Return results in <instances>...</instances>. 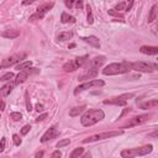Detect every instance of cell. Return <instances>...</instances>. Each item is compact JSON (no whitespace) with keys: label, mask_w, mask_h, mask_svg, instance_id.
<instances>
[{"label":"cell","mask_w":158,"mask_h":158,"mask_svg":"<svg viewBox=\"0 0 158 158\" xmlns=\"http://www.w3.org/2000/svg\"><path fill=\"white\" fill-rule=\"evenodd\" d=\"M104 117H105V114H104L103 110H100V109H90V110L85 111V113L82 115L80 122H82L83 126L89 127V126H93V125H95L96 122L101 121Z\"/></svg>","instance_id":"cell-1"},{"label":"cell","mask_w":158,"mask_h":158,"mask_svg":"<svg viewBox=\"0 0 158 158\" xmlns=\"http://www.w3.org/2000/svg\"><path fill=\"white\" fill-rule=\"evenodd\" d=\"M131 70V63L130 62H121V63H111L103 69V74L105 76H116Z\"/></svg>","instance_id":"cell-2"},{"label":"cell","mask_w":158,"mask_h":158,"mask_svg":"<svg viewBox=\"0 0 158 158\" xmlns=\"http://www.w3.org/2000/svg\"><path fill=\"white\" fill-rule=\"evenodd\" d=\"M153 150L152 145H147L143 147H138V148H130V150H124L121 152V157L128 158V157H137V156H146L148 153H151Z\"/></svg>","instance_id":"cell-3"},{"label":"cell","mask_w":158,"mask_h":158,"mask_svg":"<svg viewBox=\"0 0 158 158\" xmlns=\"http://www.w3.org/2000/svg\"><path fill=\"white\" fill-rule=\"evenodd\" d=\"M122 135V131H109V132H103V134H96L93 135L85 140H83L84 143H89V142H95V141H101V140H106V138H111L115 136H120Z\"/></svg>","instance_id":"cell-4"},{"label":"cell","mask_w":158,"mask_h":158,"mask_svg":"<svg viewBox=\"0 0 158 158\" xmlns=\"http://www.w3.org/2000/svg\"><path fill=\"white\" fill-rule=\"evenodd\" d=\"M157 68L156 64H151L147 62H134L131 63V69L136 70V72H141V73H152L154 69Z\"/></svg>","instance_id":"cell-5"},{"label":"cell","mask_w":158,"mask_h":158,"mask_svg":"<svg viewBox=\"0 0 158 158\" xmlns=\"http://www.w3.org/2000/svg\"><path fill=\"white\" fill-rule=\"evenodd\" d=\"M105 84L104 83V80H101V79H93V80H88V82H85V83H83V84H80V85H78L76 89H74V95H78L79 93H82V91H84V90H87V89H89V88H94V87H103Z\"/></svg>","instance_id":"cell-6"},{"label":"cell","mask_w":158,"mask_h":158,"mask_svg":"<svg viewBox=\"0 0 158 158\" xmlns=\"http://www.w3.org/2000/svg\"><path fill=\"white\" fill-rule=\"evenodd\" d=\"M53 7V3H46V4H42L37 7V10L35 14H32L30 16V20L31 21H35V20H41V19L45 17V15L47 14L51 9Z\"/></svg>","instance_id":"cell-7"},{"label":"cell","mask_w":158,"mask_h":158,"mask_svg":"<svg viewBox=\"0 0 158 158\" xmlns=\"http://www.w3.org/2000/svg\"><path fill=\"white\" fill-rule=\"evenodd\" d=\"M134 93H128V94H122L117 98L110 99V100H104L105 105H117V106H125L127 104V99L134 98Z\"/></svg>","instance_id":"cell-8"},{"label":"cell","mask_w":158,"mask_h":158,"mask_svg":"<svg viewBox=\"0 0 158 158\" xmlns=\"http://www.w3.org/2000/svg\"><path fill=\"white\" fill-rule=\"evenodd\" d=\"M26 57V53H16V54H13L10 57H7L6 59H4L0 64V68H7V67H11L14 64L19 63L20 61H22L24 58Z\"/></svg>","instance_id":"cell-9"},{"label":"cell","mask_w":158,"mask_h":158,"mask_svg":"<svg viewBox=\"0 0 158 158\" xmlns=\"http://www.w3.org/2000/svg\"><path fill=\"white\" fill-rule=\"evenodd\" d=\"M57 136H59V131H58V128H57V127L53 126V127L48 128L47 131H46V132L43 134V136L41 137V142H42V143L48 142V141L53 140V138H56Z\"/></svg>","instance_id":"cell-10"},{"label":"cell","mask_w":158,"mask_h":158,"mask_svg":"<svg viewBox=\"0 0 158 158\" xmlns=\"http://www.w3.org/2000/svg\"><path fill=\"white\" fill-rule=\"evenodd\" d=\"M150 117H151V115H150V114L135 116V117H132L131 120H130V122H127V124H126V126H128V127H132V126L141 125V124H143V122L148 121V120H150Z\"/></svg>","instance_id":"cell-11"},{"label":"cell","mask_w":158,"mask_h":158,"mask_svg":"<svg viewBox=\"0 0 158 158\" xmlns=\"http://www.w3.org/2000/svg\"><path fill=\"white\" fill-rule=\"evenodd\" d=\"M98 74V69H94V68H88L83 74H80V76L78 77V80H89V79H93L95 78Z\"/></svg>","instance_id":"cell-12"},{"label":"cell","mask_w":158,"mask_h":158,"mask_svg":"<svg viewBox=\"0 0 158 158\" xmlns=\"http://www.w3.org/2000/svg\"><path fill=\"white\" fill-rule=\"evenodd\" d=\"M104 63H105V57H104V56H99V57L93 58L89 62V67L90 68H94V69H99Z\"/></svg>","instance_id":"cell-13"},{"label":"cell","mask_w":158,"mask_h":158,"mask_svg":"<svg viewBox=\"0 0 158 158\" xmlns=\"http://www.w3.org/2000/svg\"><path fill=\"white\" fill-rule=\"evenodd\" d=\"M82 40L89 43L90 46H93V47H95V48H99L100 47V41L96 36H88V37H82Z\"/></svg>","instance_id":"cell-14"},{"label":"cell","mask_w":158,"mask_h":158,"mask_svg":"<svg viewBox=\"0 0 158 158\" xmlns=\"http://www.w3.org/2000/svg\"><path fill=\"white\" fill-rule=\"evenodd\" d=\"M29 70L27 69H25V70H20V73L17 74V77H16V79H15V83L14 84L15 85H19V84H21V83H24L27 78H29Z\"/></svg>","instance_id":"cell-15"},{"label":"cell","mask_w":158,"mask_h":158,"mask_svg":"<svg viewBox=\"0 0 158 158\" xmlns=\"http://www.w3.org/2000/svg\"><path fill=\"white\" fill-rule=\"evenodd\" d=\"M141 53L143 54H148V56H153L158 53V47H154V46H142L140 48Z\"/></svg>","instance_id":"cell-16"},{"label":"cell","mask_w":158,"mask_h":158,"mask_svg":"<svg viewBox=\"0 0 158 158\" xmlns=\"http://www.w3.org/2000/svg\"><path fill=\"white\" fill-rule=\"evenodd\" d=\"M1 36L4 37V39H10V40H13V39H16V37L20 36V31H19V30H5L1 33Z\"/></svg>","instance_id":"cell-17"},{"label":"cell","mask_w":158,"mask_h":158,"mask_svg":"<svg viewBox=\"0 0 158 158\" xmlns=\"http://www.w3.org/2000/svg\"><path fill=\"white\" fill-rule=\"evenodd\" d=\"M14 85L15 84H11V83H7V84H5L1 89H0V96H7L11 93Z\"/></svg>","instance_id":"cell-18"},{"label":"cell","mask_w":158,"mask_h":158,"mask_svg":"<svg viewBox=\"0 0 158 158\" xmlns=\"http://www.w3.org/2000/svg\"><path fill=\"white\" fill-rule=\"evenodd\" d=\"M85 109H87V106H85V105L73 108V109H70V111H69V115H70L72 117H76V116H78V115H80V114H82Z\"/></svg>","instance_id":"cell-19"},{"label":"cell","mask_w":158,"mask_h":158,"mask_svg":"<svg viewBox=\"0 0 158 158\" xmlns=\"http://www.w3.org/2000/svg\"><path fill=\"white\" fill-rule=\"evenodd\" d=\"M61 21H62V24H73V22H76V19H74L72 15H69V14H67V13H62V15H61Z\"/></svg>","instance_id":"cell-20"},{"label":"cell","mask_w":158,"mask_h":158,"mask_svg":"<svg viewBox=\"0 0 158 158\" xmlns=\"http://www.w3.org/2000/svg\"><path fill=\"white\" fill-rule=\"evenodd\" d=\"M157 105H158V100L153 99L151 101H146V103L141 104L140 108L143 109V110H146V109H154V108H157Z\"/></svg>","instance_id":"cell-21"},{"label":"cell","mask_w":158,"mask_h":158,"mask_svg":"<svg viewBox=\"0 0 158 158\" xmlns=\"http://www.w3.org/2000/svg\"><path fill=\"white\" fill-rule=\"evenodd\" d=\"M63 69L66 72H74V70L78 69V67H77V64L74 62H67V63H64Z\"/></svg>","instance_id":"cell-22"},{"label":"cell","mask_w":158,"mask_h":158,"mask_svg":"<svg viewBox=\"0 0 158 158\" xmlns=\"http://www.w3.org/2000/svg\"><path fill=\"white\" fill-rule=\"evenodd\" d=\"M87 62H88V56H83V57H78V58H76V61H74V63L77 64V67H78V68L84 67Z\"/></svg>","instance_id":"cell-23"},{"label":"cell","mask_w":158,"mask_h":158,"mask_svg":"<svg viewBox=\"0 0 158 158\" xmlns=\"http://www.w3.org/2000/svg\"><path fill=\"white\" fill-rule=\"evenodd\" d=\"M72 37H73V33L69 32V31H67V32H61V33L58 35V41H61V42L68 41V40L72 39Z\"/></svg>","instance_id":"cell-24"},{"label":"cell","mask_w":158,"mask_h":158,"mask_svg":"<svg viewBox=\"0 0 158 158\" xmlns=\"http://www.w3.org/2000/svg\"><path fill=\"white\" fill-rule=\"evenodd\" d=\"M157 17V5H153L150 10V15H148V22H153Z\"/></svg>","instance_id":"cell-25"},{"label":"cell","mask_w":158,"mask_h":158,"mask_svg":"<svg viewBox=\"0 0 158 158\" xmlns=\"http://www.w3.org/2000/svg\"><path fill=\"white\" fill-rule=\"evenodd\" d=\"M31 66H32V62L31 61H25V62H22V63L19 64V66L16 67V69L17 70H25L27 68H30Z\"/></svg>","instance_id":"cell-26"},{"label":"cell","mask_w":158,"mask_h":158,"mask_svg":"<svg viewBox=\"0 0 158 158\" xmlns=\"http://www.w3.org/2000/svg\"><path fill=\"white\" fill-rule=\"evenodd\" d=\"M83 152H84V148H83V147H78V148H76V150L70 153V158H78V157H80L83 154Z\"/></svg>","instance_id":"cell-27"},{"label":"cell","mask_w":158,"mask_h":158,"mask_svg":"<svg viewBox=\"0 0 158 158\" xmlns=\"http://www.w3.org/2000/svg\"><path fill=\"white\" fill-rule=\"evenodd\" d=\"M14 78V73L9 72V73H5L3 74L1 77H0V82H6V80H11Z\"/></svg>","instance_id":"cell-28"},{"label":"cell","mask_w":158,"mask_h":158,"mask_svg":"<svg viewBox=\"0 0 158 158\" xmlns=\"http://www.w3.org/2000/svg\"><path fill=\"white\" fill-rule=\"evenodd\" d=\"M25 99H26V110L30 113V111L32 110V105H31V100L29 98V91L25 93Z\"/></svg>","instance_id":"cell-29"},{"label":"cell","mask_w":158,"mask_h":158,"mask_svg":"<svg viewBox=\"0 0 158 158\" xmlns=\"http://www.w3.org/2000/svg\"><path fill=\"white\" fill-rule=\"evenodd\" d=\"M69 143H70V140H69V138H64V140H61L57 145H56V147H57V148H62V147L68 146Z\"/></svg>","instance_id":"cell-30"},{"label":"cell","mask_w":158,"mask_h":158,"mask_svg":"<svg viewBox=\"0 0 158 158\" xmlns=\"http://www.w3.org/2000/svg\"><path fill=\"white\" fill-rule=\"evenodd\" d=\"M10 117L14 120V121H20V120L22 119V115L20 113H11L10 114Z\"/></svg>","instance_id":"cell-31"},{"label":"cell","mask_w":158,"mask_h":158,"mask_svg":"<svg viewBox=\"0 0 158 158\" xmlns=\"http://www.w3.org/2000/svg\"><path fill=\"white\" fill-rule=\"evenodd\" d=\"M125 7H126V3H125V1H121L120 4H117V5L115 6L114 10H116V11H121V10H125Z\"/></svg>","instance_id":"cell-32"},{"label":"cell","mask_w":158,"mask_h":158,"mask_svg":"<svg viewBox=\"0 0 158 158\" xmlns=\"http://www.w3.org/2000/svg\"><path fill=\"white\" fill-rule=\"evenodd\" d=\"M87 9H88V22L93 24V22H94V17H93V14H91V9H90L89 5L87 6Z\"/></svg>","instance_id":"cell-33"},{"label":"cell","mask_w":158,"mask_h":158,"mask_svg":"<svg viewBox=\"0 0 158 158\" xmlns=\"http://www.w3.org/2000/svg\"><path fill=\"white\" fill-rule=\"evenodd\" d=\"M30 130H31V125H25V126L21 128V135H27Z\"/></svg>","instance_id":"cell-34"},{"label":"cell","mask_w":158,"mask_h":158,"mask_svg":"<svg viewBox=\"0 0 158 158\" xmlns=\"http://www.w3.org/2000/svg\"><path fill=\"white\" fill-rule=\"evenodd\" d=\"M109 15H113V16H117V17H124V14H121L120 11H115V10H109Z\"/></svg>","instance_id":"cell-35"},{"label":"cell","mask_w":158,"mask_h":158,"mask_svg":"<svg viewBox=\"0 0 158 158\" xmlns=\"http://www.w3.org/2000/svg\"><path fill=\"white\" fill-rule=\"evenodd\" d=\"M13 141H14V143H15L16 146H20V145H21V138L19 137V135H14V136H13Z\"/></svg>","instance_id":"cell-36"},{"label":"cell","mask_w":158,"mask_h":158,"mask_svg":"<svg viewBox=\"0 0 158 158\" xmlns=\"http://www.w3.org/2000/svg\"><path fill=\"white\" fill-rule=\"evenodd\" d=\"M5 145H6V138L3 137V138H1V141H0V153L4 152V150H5Z\"/></svg>","instance_id":"cell-37"},{"label":"cell","mask_w":158,"mask_h":158,"mask_svg":"<svg viewBox=\"0 0 158 158\" xmlns=\"http://www.w3.org/2000/svg\"><path fill=\"white\" fill-rule=\"evenodd\" d=\"M47 116H48V114H47V113H43L42 115H40L39 117H37V119H36V122H40V121H43V120H45L46 117H47Z\"/></svg>","instance_id":"cell-38"},{"label":"cell","mask_w":158,"mask_h":158,"mask_svg":"<svg viewBox=\"0 0 158 158\" xmlns=\"http://www.w3.org/2000/svg\"><path fill=\"white\" fill-rule=\"evenodd\" d=\"M74 1H76V0H64V4H66V6L67 7H73L74 6Z\"/></svg>","instance_id":"cell-39"},{"label":"cell","mask_w":158,"mask_h":158,"mask_svg":"<svg viewBox=\"0 0 158 158\" xmlns=\"http://www.w3.org/2000/svg\"><path fill=\"white\" fill-rule=\"evenodd\" d=\"M132 5H134V0H128V3L126 4V7H125V11H130V10H131Z\"/></svg>","instance_id":"cell-40"},{"label":"cell","mask_w":158,"mask_h":158,"mask_svg":"<svg viewBox=\"0 0 158 158\" xmlns=\"http://www.w3.org/2000/svg\"><path fill=\"white\" fill-rule=\"evenodd\" d=\"M5 110V103L3 101V99H0V111H4Z\"/></svg>","instance_id":"cell-41"},{"label":"cell","mask_w":158,"mask_h":158,"mask_svg":"<svg viewBox=\"0 0 158 158\" xmlns=\"http://www.w3.org/2000/svg\"><path fill=\"white\" fill-rule=\"evenodd\" d=\"M32 3H35V0H24V1H22V5H30V4H32Z\"/></svg>","instance_id":"cell-42"},{"label":"cell","mask_w":158,"mask_h":158,"mask_svg":"<svg viewBox=\"0 0 158 158\" xmlns=\"http://www.w3.org/2000/svg\"><path fill=\"white\" fill-rule=\"evenodd\" d=\"M61 156H62V153H61L59 151H54V152L52 153V157H53V158H56V157H61Z\"/></svg>","instance_id":"cell-43"},{"label":"cell","mask_w":158,"mask_h":158,"mask_svg":"<svg viewBox=\"0 0 158 158\" xmlns=\"http://www.w3.org/2000/svg\"><path fill=\"white\" fill-rule=\"evenodd\" d=\"M76 1H77V7L82 9L83 7V0H76Z\"/></svg>","instance_id":"cell-44"},{"label":"cell","mask_w":158,"mask_h":158,"mask_svg":"<svg viewBox=\"0 0 158 158\" xmlns=\"http://www.w3.org/2000/svg\"><path fill=\"white\" fill-rule=\"evenodd\" d=\"M36 110L39 111V113H40V111H43V105H41V104H37V105H36Z\"/></svg>","instance_id":"cell-45"},{"label":"cell","mask_w":158,"mask_h":158,"mask_svg":"<svg viewBox=\"0 0 158 158\" xmlns=\"http://www.w3.org/2000/svg\"><path fill=\"white\" fill-rule=\"evenodd\" d=\"M130 111H131V109H130V108H128V109H126V110H125V111H124V113H122V114H121V115H120V117H122V116H124V115H125V114H126V113H130Z\"/></svg>","instance_id":"cell-46"},{"label":"cell","mask_w":158,"mask_h":158,"mask_svg":"<svg viewBox=\"0 0 158 158\" xmlns=\"http://www.w3.org/2000/svg\"><path fill=\"white\" fill-rule=\"evenodd\" d=\"M43 156V152L42 151H40V152H37L36 154H35V157H42Z\"/></svg>","instance_id":"cell-47"}]
</instances>
